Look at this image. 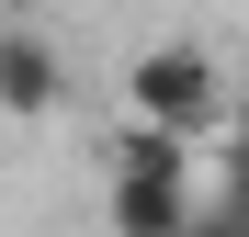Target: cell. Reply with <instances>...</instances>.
<instances>
[{
	"label": "cell",
	"instance_id": "3957f363",
	"mask_svg": "<svg viewBox=\"0 0 249 237\" xmlns=\"http://www.w3.org/2000/svg\"><path fill=\"white\" fill-rule=\"evenodd\" d=\"M57 102V46H46V34H0V113H46Z\"/></svg>",
	"mask_w": 249,
	"mask_h": 237
},
{
	"label": "cell",
	"instance_id": "6da1fadb",
	"mask_svg": "<svg viewBox=\"0 0 249 237\" xmlns=\"http://www.w3.org/2000/svg\"><path fill=\"white\" fill-rule=\"evenodd\" d=\"M124 102H136V136L193 147L204 125H215L227 79H215V57H204V46H159V57H136V68H124Z\"/></svg>",
	"mask_w": 249,
	"mask_h": 237
},
{
	"label": "cell",
	"instance_id": "7a4b0ae2",
	"mask_svg": "<svg viewBox=\"0 0 249 237\" xmlns=\"http://www.w3.org/2000/svg\"><path fill=\"white\" fill-rule=\"evenodd\" d=\"M181 215H193V147L124 136V158H113V237H181Z\"/></svg>",
	"mask_w": 249,
	"mask_h": 237
}]
</instances>
